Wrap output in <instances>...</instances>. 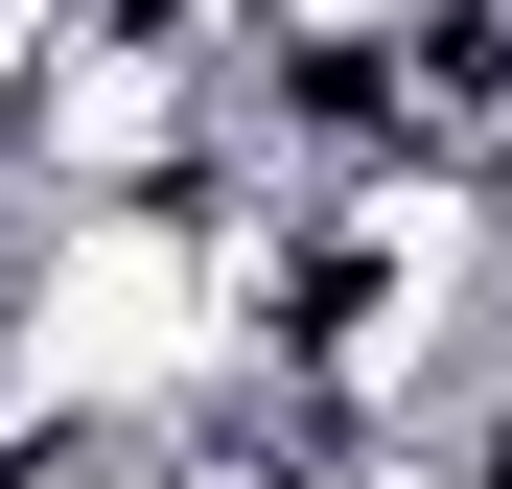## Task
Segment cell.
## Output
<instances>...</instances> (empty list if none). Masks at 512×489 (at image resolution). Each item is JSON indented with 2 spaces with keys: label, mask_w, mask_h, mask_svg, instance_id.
Wrapping results in <instances>:
<instances>
[{
  "label": "cell",
  "mask_w": 512,
  "mask_h": 489,
  "mask_svg": "<svg viewBox=\"0 0 512 489\" xmlns=\"http://www.w3.org/2000/svg\"><path fill=\"white\" fill-rule=\"evenodd\" d=\"M443 489H512V373H489L466 420H443Z\"/></svg>",
  "instance_id": "1"
},
{
  "label": "cell",
  "mask_w": 512,
  "mask_h": 489,
  "mask_svg": "<svg viewBox=\"0 0 512 489\" xmlns=\"http://www.w3.org/2000/svg\"><path fill=\"white\" fill-rule=\"evenodd\" d=\"M47 24H70V0H0V117H24V70H47Z\"/></svg>",
  "instance_id": "2"
}]
</instances>
